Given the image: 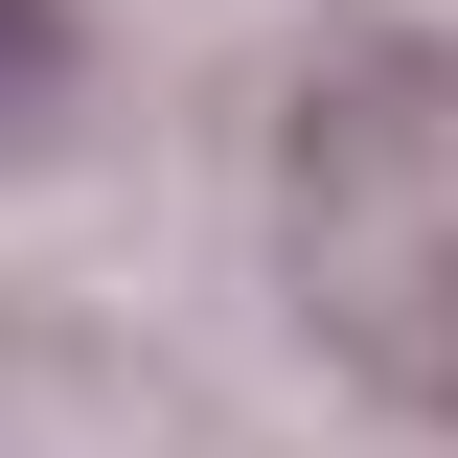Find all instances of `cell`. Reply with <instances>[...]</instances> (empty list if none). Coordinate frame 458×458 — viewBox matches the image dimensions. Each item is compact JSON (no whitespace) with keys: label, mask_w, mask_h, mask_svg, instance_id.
Listing matches in <instances>:
<instances>
[{"label":"cell","mask_w":458,"mask_h":458,"mask_svg":"<svg viewBox=\"0 0 458 458\" xmlns=\"http://www.w3.org/2000/svg\"><path fill=\"white\" fill-rule=\"evenodd\" d=\"M47 114V0H0V138Z\"/></svg>","instance_id":"cell-1"}]
</instances>
